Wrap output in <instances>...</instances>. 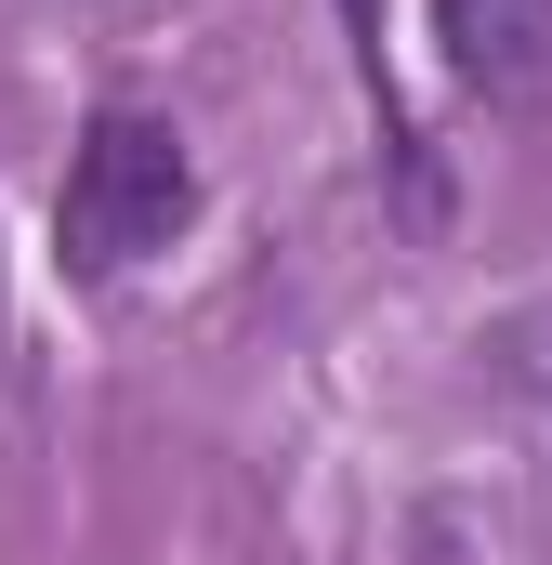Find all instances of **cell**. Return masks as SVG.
Segmentation results:
<instances>
[{"mask_svg":"<svg viewBox=\"0 0 552 565\" xmlns=\"http://www.w3.org/2000/svg\"><path fill=\"white\" fill-rule=\"evenodd\" d=\"M460 93H540L552 79V0H434Z\"/></svg>","mask_w":552,"mask_h":565,"instance_id":"7a4b0ae2","label":"cell"},{"mask_svg":"<svg viewBox=\"0 0 552 565\" xmlns=\"http://www.w3.org/2000/svg\"><path fill=\"white\" fill-rule=\"evenodd\" d=\"M184 211H198V158L171 119H145V106H106L79 158H66V198H53V250H66V277H132L145 250H171L184 237Z\"/></svg>","mask_w":552,"mask_h":565,"instance_id":"6da1fadb","label":"cell"},{"mask_svg":"<svg viewBox=\"0 0 552 565\" xmlns=\"http://www.w3.org/2000/svg\"><path fill=\"white\" fill-rule=\"evenodd\" d=\"M342 26H355V79H369V106H382V145L408 158V106H395V53H382V0H342Z\"/></svg>","mask_w":552,"mask_h":565,"instance_id":"3957f363","label":"cell"}]
</instances>
